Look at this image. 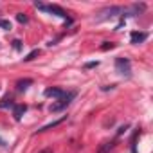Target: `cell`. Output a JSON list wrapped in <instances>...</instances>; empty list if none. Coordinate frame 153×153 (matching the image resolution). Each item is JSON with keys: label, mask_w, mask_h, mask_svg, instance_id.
<instances>
[{"label": "cell", "mask_w": 153, "mask_h": 153, "mask_svg": "<svg viewBox=\"0 0 153 153\" xmlns=\"http://www.w3.org/2000/svg\"><path fill=\"white\" fill-rule=\"evenodd\" d=\"M40 11H45V13H52V15H56V16H59V18H63V20H67V24H72V20L68 18V15H67V11H63L59 6H56V4H51V6H45V4H42V2H36L34 4Z\"/></svg>", "instance_id": "1"}, {"label": "cell", "mask_w": 153, "mask_h": 153, "mask_svg": "<svg viewBox=\"0 0 153 153\" xmlns=\"http://www.w3.org/2000/svg\"><path fill=\"white\" fill-rule=\"evenodd\" d=\"M74 97H76V92H65V94L58 99V103H54V105L49 106V112H51V114H52V112H61L63 108H67V106L72 103Z\"/></svg>", "instance_id": "2"}, {"label": "cell", "mask_w": 153, "mask_h": 153, "mask_svg": "<svg viewBox=\"0 0 153 153\" xmlns=\"http://www.w3.org/2000/svg\"><path fill=\"white\" fill-rule=\"evenodd\" d=\"M115 68L121 76H126V78L131 76V65H130V59H126V58H117L115 59Z\"/></svg>", "instance_id": "3"}, {"label": "cell", "mask_w": 153, "mask_h": 153, "mask_svg": "<svg viewBox=\"0 0 153 153\" xmlns=\"http://www.w3.org/2000/svg\"><path fill=\"white\" fill-rule=\"evenodd\" d=\"M121 13H124V7H121V6H114V7H108V9H105L101 15V18L99 20H105V18H112V16H119Z\"/></svg>", "instance_id": "4"}, {"label": "cell", "mask_w": 153, "mask_h": 153, "mask_svg": "<svg viewBox=\"0 0 153 153\" xmlns=\"http://www.w3.org/2000/svg\"><path fill=\"white\" fill-rule=\"evenodd\" d=\"M25 110H27V106H25V105H15V108H13V117H15L16 121H20V119H22V115L25 114Z\"/></svg>", "instance_id": "5"}, {"label": "cell", "mask_w": 153, "mask_h": 153, "mask_svg": "<svg viewBox=\"0 0 153 153\" xmlns=\"http://www.w3.org/2000/svg\"><path fill=\"white\" fill-rule=\"evenodd\" d=\"M63 94H65V92H63L61 88H58V87H52V88H47V90H45V96H47V97H58V99H59Z\"/></svg>", "instance_id": "6"}, {"label": "cell", "mask_w": 153, "mask_h": 153, "mask_svg": "<svg viewBox=\"0 0 153 153\" xmlns=\"http://www.w3.org/2000/svg\"><path fill=\"white\" fill-rule=\"evenodd\" d=\"M146 38H148V34H146V33H137V31H133V33H131V36H130L131 43H140V42H144Z\"/></svg>", "instance_id": "7"}, {"label": "cell", "mask_w": 153, "mask_h": 153, "mask_svg": "<svg viewBox=\"0 0 153 153\" xmlns=\"http://www.w3.org/2000/svg\"><path fill=\"white\" fill-rule=\"evenodd\" d=\"M65 119H67V117H61V119H58V121H54V123H49V124L42 126V128L38 130V133H42V131H47V130H52V128H56V126H58V124H61Z\"/></svg>", "instance_id": "8"}, {"label": "cell", "mask_w": 153, "mask_h": 153, "mask_svg": "<svg viewBox=\"0 0 153 153\" xmlns=\"http://www.w3.org/2000/svg\"><path fill=\"white\" fill-rule=\"evenodd\" d=\"M29 85H33V79H22V81L16 83V88H18L20 92H24V90L29 88Z\"/></svg>", "instance_id": "9"}, {"label": "cell", "mask_w": 153, "mask_h": 153, "mask_svg": "<svg viewBox=\"0 0 153 153\" xmlns=\"http://www.w3.org/2000/svg\"><path fill=\"white\" fill-rule=\"evenodd\" d=\"M114 146H115V140H112V142H105V144L99 148V153H108Z\"/></svg>", "instance_id": "10"}, {"label": "cell", "mask_w": 153, "mask_h": 153, "mask_svg": "<svg viewBox=\"0 0 153 153\" xmlns=\"http://www.w3.org/2000/svg\"><path fill=\"white\" fill-rule=\"evenodd\" d=\"M11 22L9 20H4V18H0V29H4V31H11Z\"/></svg>", "instance_id": "11"}, {"label": "cell", "mask_w": 153, "mask_h": 153, "mask_svg": "<svg viewBox=\"0 0 153 153\" xmlns=\"http://www.w3.org/2000/svg\"><path fill=\"white\" fill-rule=\"evenodd\" d=\"M13 105V99L9 97V96H6L2 101H0V108H7V106H11Z\"/></svg>", "instance_id": "12"}, {"label": "cell", "mask_w": 153, "mask_h": 153, "mask_svg": "<svg viewBox=\"0 0 153 153\" xmlns=\"http://www.w3.org/2000/svg\"><path fill=\"white\" fill-rule=\"evenodd\" d=\"M38 54H40V51H38V49H34L33 52H29V54H27V56L24 58V61H33V59H34V58H36Z\"/></svg>", "instance_id": "13"}, {"label": "cell", "mask_w": 153, "mask_h": 153, "mask_svg": "<svg viewBox=\"0 0 153 153\" xmlns=\"http://www.w3.org/2000/svg\"><path fill=\"white\" fill-rule=\"evenodd\" d=\"M115 47V43H112V42H105L103 45H101V51H108V49H114Z\"/></svg>", "instance_id": "14"}, {"label": "cell", "mask_w": 153, "mask_h": 153, "mask_svg": "<svg viewBox=\"0 0 153 153\" xmlns=\"http://www.w3.org/2000/svg\"><path fill=\"white\" fill-rule=\"evenodd\" d=\"M16 20H18L20 24H25V22H27V16H25L24 13H18V15H16Z\"/></svg>", "instance_id": "15"}, {"label": "cell", "mask_w": 153, "mask_h": 153, "mask_svg": "<svg viewBox=\"0 0 153 153\" xmlns=\"http://www.w3.org/2000/svg\"><path fill=\"white\" fill-rule=\"evenodd\" d=\"M13 47H15V51H20V49H22V42H20V40H15V42H13Z\"/></svg>", "instance_id": "16"}, {"label": "cell", "mask_w": 153, "mask_h": 153, "mask_svg": "<svg viewBox=\"0 0 153 153\" xmlns=\"http://www.w3.org/2000/svg\"><path fill=\"white\" fill-rule=\"evenodd\" d=\"M97 65H99V61H90V63H87L85 67H87V68H94V67H97Z\"/></svg>", "instance_id": "17"}, {"label": "cell", "mask_w": 153, "mask_h": 153, "mask_svg": "<svg viewBox=\"0 0 153 153\" xmlns=\"http://www.w3.org/2000/svg\"><path fill=\"white\" fill-rule=\"evenodd\" d=\"M38 153H52V149H51V148H45V149H42V151H38Z\"/></svg>", "instance_id": "18"}, {"label": "cell", "mask_w": 153, "mask_h": 153, "mask_svg": "<svg viewBox=\"0 0 153 153\" xmlns=\"http://www.w3.org/2000/svg\"><path fill=\"white\" fill-rule=\"evenodd\" d=\"M0 146H4V140H2V139H0Z\"/></svg>", "instance_id": "19"}]
</instances>
